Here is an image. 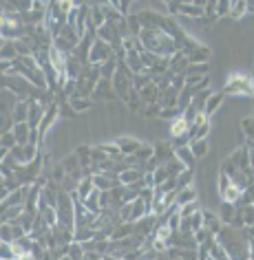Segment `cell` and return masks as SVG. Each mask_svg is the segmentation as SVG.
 <instances>
[{
	"instance_id": "cell-6",
	"label": "cell",
	"mask_w": 254,
	"mask_h": 260,
	"mask_svg": "<svg viewBox=\"0 0 254 260\" xmlns=\"http://www.w3.org/2000/svg\"><path fill=\"white\" fill-rule=\"evenodd\" d=\"M91 100L93 102H117L113 84H110L108 80H100L97 82V86H95V90H93V95H91Z\"/></svg>"
},
{
	"instance_id": "cell-21",
	"label": "cell",
	"mask_w": 254,
	"mask_h": 260,
	"mask_svg": "<svg viewBox=\"0 0 254 260\" xmlns=\"http://www.w3.org/2000/svg\"><path fill=\"white\" fill-rule=\"evenodd\" d=\"M93 190H95V185H93V174H87V177H84L80 183H77L75 194H77V199H80V201H84Z\"/></svg>"
},
{
	"instance_id": "cell-30",
	"label": "cell",
	"mask_w": 254,
	"mask_h": 260,
	"mask_svg": "<svg viewBox=\"0 0 254 260\" xmlns=\"http://www.w3.org/2000/svg\"><path fill=\"white\" fill-rule=\"evenodd\" d=\"M194 212H197V203H188V205H184V207H179V216H181V218L192 216Z\"/></svg>"
},
{
	"instance_id": "cell-2",
	"label": "cell",
	"mask_w": 254,
	"mask_h": 260,
	"mask_svg": "<svg viewBox=\"0 0 254 260\" xmlns=\"http://www.w3.org/2000/svg\"><path fill=\"white\" fill-rule=\"evenodd\" d=\"M137 40L142 44V51L157 57H173L179 51V44L161 29H142Z\"/></svg>"
},
{
	"instance_id": "cell-19",
	"label": "cell",
	"mask_w": 254,
	"mask_h": 260,
	"mask_svg": "<svg viewBox=\"0 0 254 260\" xmlns=\"http://www.w3.org/2000/svg\"><path fill=\"white\" fill-rule=\"evenodd\" d=\"M29 117V100H18L14 106V123H24Z\"/></svg>"
},
{
	"instance_id": "cell-17",
	"label": "cell",
	"mask_w": 254,
	"mask_h": 260,
	"mask_svg": "<svg viewBox=\"0 0 254 260\" xmlns=\"http://www.w3.org/2000/svg\"><path fill=\"white\" fill-rule=\"evenodd\" d=\"M69 106L73 108V113H87V110H91V106H93V100L91 97H69Z\"/></svg>"
},
{
	"instance_id": "cell-3",
	"label": "cell",
	"mask_w": 254,
	"mask_h": 260,
	"mask_svg": "<svg viewBox=\"0 0 254 260\" xmlns=\"http://www.w3.org/2000/svg\"><path fill=\"white\" fill-rule=\"evenodd\" d=\"M223 95H232V97H252L254 95V82L247 73H232L230 77L225 80V86H223Z\"/></svg>"
},
{
	"instance_id": "cell-23",
	"label": "cell",
	"mask_w": 254,
	"mask_h": 260,
	"mask_svg": "<svg viewBox=\"0 0 254 260\" xmlns=\"http://www.w3.org/2000/svg\"><path fill=\"white\" fill-rule=\"evenodd\" d=\"M100 69V77L102 80H113V75H115V71H117V57H110V60H106L102 64V67H97Z\"/></svg>"
},
{
	"instance_id": "cell-18",
	"label": "cell",
	"mask_w": 254,
	"mask_h": 260,
	"mask_svg": "<svg viewBox=\"0 0 254 260\" xmlns=\"http://www.w3.org/2000/svg\"><path fill=\"white\" fill-rule=\"evenodd\" d=\"M80 73H82V62L77 60V57L71 53V55H67V80H77L80 77Z\"/></svg>"
},
{
	"instance_id": "cell-1",
	"label": "cell",
	"mask_w": 254,
	"mask_h": 260,
	"mask_svg": "<svg viewBox=\"0 0 254 260\" xmlns=\"http://www.w3.org/2000/svg\"><path fill=\"white\" fill-rule=\"evenodd\" d=\"M214 240L221 245V249L228 253L230 260H252V243L247 232L237 230L232 225H223Z\"/></svg>"
},
{
	"instance_id": "cell-22",
	"label": "cell",
	"mask_w": 254,
	"mask_h": 260,
	"mask_svg": "<svg viewBox=\"0 0 254 260\" xmlns=\"http://www.w3.org/2000/svg\"><path fill=\"white\" fill-rule=\"evenodd\" d=\"M197 201V190L190 185V187H186V190H177V205L179 207H184L188 203H194Z\"/></svg>"
},
{
	"instance_id": "cell-5",
	"label": "cell",
	"mask_w": 254,
	"mask_h": 260,
	"mask_svg": "<svg viewBox=\"0 0 254 260\" xmlns=\"http://www.w3.org/2000/svg\"><path fill=\"white\" fill-rule=\"evenodd\" d=\"M11 133H14V137H16V144L18 146H27V144H38L36 141V135L34 130L29 128V123L24 121V123H14L11 126Z\"/></svg>"
},
{
	"instance_id": "cell-4",
	"label": "cell",
	"mask_w": 254,
	"mask_h": 260,
	"mask_svg": "<svg viewBox=\"0 0 254 260\" xmlns=\"http://www.w3.org/2000/svg\"><path fill=\"white\" fill-rule=\"evenodd\" d=\"M110 57H115L113 47L95 38V42H93V47H91V53H89V60L87 62L91 64V67H102V64L106 62V60H110Z\"/></svg>"
},
{
	"instance_id": "cell-14",
	"label": "cell",
	"mask_w": 254,
	"mask_h": 260,
	"mask_svg": "<svg viewBox=\"0 0 254 260\" xmlns=\"http://www.w3.org/2000/svg\"><path fill=\"white\" fill-rule=\"evenodd\" d=\"M179 14L190 16V18H201L204 14V3H179Z\"/></svg>"
},
{
	"instance_id": "cell-35",
	"label": "cell",
	"mask_w": 254,
	"mask_h": 260,
	"mask_svg": "<svg viewBox=\"0 0 254 260\" xmlns=\"http://www.w3.org/2000/svg\"><path fill=\"white\" fill-rule=\"evenodd\" d=\"M247 14H254V3H247Z\"/></svg>"
},
{
	"instance_id": "cell-28",
	"label": "cell",
	"mask_w": 254,
	"mask_h": 260,
	"mask_svg": "<svg viewBox=\"0 0 254 260\" xmlns=\"http://www.w3.org/2000/svg\"><path fill=\"white\" fill-rule=\"evenodd\" d=\"M18 144H16V137H14V133H11V130H9V133H3V135H0V148H5V150H14V148H16Z\"/></svg>"
},
{
	"instance_id": "cell-31",
	"label": "cell",
	"mask_w": 254,
	"mask_h": 260,
	"mask_svg": "<svg viewBox=\"0 0 254 260\" xmlns=\"http://www.w3.org/2000/svg\"><path fill=\"white\" fill-rule=\"evenodd\" d=\"M181 110L179 108H161L159 110V117L161 119H171V117H179Z\"/></svg>"
},
{
	"instance_id": "cell-12",
	"label": "cell",
	"mask_w": 254,
	"mask_h": 260,
	"mask_svg": "<svg viewBox=\"0 0 254 260\" xmlns=\"http://www.w3.org/2000/svg\"><path fill=\"white\" fill-rule=\"evenodd\" d=\"M171 135L175 139H179V137H184V135H190V121L184 119V117H177V119H173L171 123Z\"/></svg>"
},
{
	"instance_id": "cell-25",
	"label": "cell",
	"mask_w": 254,
	"mask_h": 260,
	"mask_svg": "<svg viewBox=\"0 0 254 260\" xmlns=\"http://www.w3.org/2000/svg\"><path fill=\"white\" fill-rule=\"evenodd\" d=\"M190 150L194 154V159H204L208 154V139H192L190 141Z\"/></svg>"
},
{
	"instance_id": "cell-9",
	"label": "cell",
	"mask_w": 254,
	"mask_h": 260,
	"mask_svg": "<svg viewBox=\"0 0 254 260\" xmlns=\"http://www.w3.org/2000/svg\"><path fill=\"white\" fill-rule=\"evenodd\" d=\"M175 159H177L179 164L186 168V170H192L194 164H197V159H194V154H192V150H190V146L177 148V150H175Z\"/></svg>"
},
{
	"instance_id": "cell-36",
	"label": "cell",
	"mask_w": 254,
	"mask_h": 260,
	"mask_svg": "<svg viewBox=\"0 0 254 260\" xmlns=\"http://www.w3.org/2000/svg\"><path fill=\"white\" fill-rule=\"evenodd\" d=\"M60 260H71V258H69V256H64V258H60Z\"/></svg>"
},
{
	"instance_id": "cell-8",
	"label": "cell",
	"mask_w": 254,
	"mask_h": 260,
	"mask_svg": "<svg viewBox=\"0 0 254 260\" xmlns=\"http://www.w3.org/2000/svg\"><path fill=\"white\" fill-rule=\"evenodd\" d=\"M117 179H120L122 185L142 183V179H144V172H142L139 168H126V170H122L120 174H117Z\"/></svg>"
},
{
	"instance_id": "cell-27",
	"label": "cell",
	"mask_w": 254,
	"mask_h": 260,
	"mask_svg": "<svg viewBox=\"0 0 254 260\" xmlns=\"http://www.w3.org/2000/svg\"><path fill=\"white\" fill-rule=\"evenodd\" d=\"M245 14H247V3H243V0H239V3H230V18L241 20Z\"/></svg>"
},
{
	"instance_id": "cell-11",
	"label": "cell",
	"mask_w": 254,
	"mask_h": 260,
	"mask_svg": "<svg viewBox=\"0 0 254 260\" xmlns=\"http://www.w3.org/2000/svg\"><path fill=\"white\" fill-rule=\"evenodd\" d=\"M115 144L120 146V152L124 154V157H131V154H135L142 148V141L133 139V137H122V139H117Z\"/></svg>"
},
{
	"instance_id": "cell-24",
	"label": "cell",
	"mask_w": 254,
	"mask_h": 260,
	"mask_svg": "<svg viewBox=\"0 0 254 260\" xmlns=\"http://www.w3.org/2000/svg\"><path fill=\"white\" fill-rule=\"evenodd\" d=\"M192 179H194V170H184L175 177V185H177V190H186V187H190Z\"/></svg>"
},
{
	"instance_id": "cell-29",
	"label": "cell",
	"mask_w": 254,
	"mask_h": 260,
	"mask_svg": "<svg viewBox=\"0 0 254 260\" xmlns=\"http://www.w3.org/2000/svg\"><path fill=\"white\" fill-rule=\"evenodd\" d=\"M14 247L11 243H0V260H14Z\"/></svg>"
},
{
	"instance_id": "cell-7",
	"label": "cell",
	"mask_w": 254,
	"mask_h": 260,
	"mask_svg": "<svg viewBox=\"0 0 254 260\" xmlns=\"http://www.w3.org/2000/svg\"><path fill=\"white\" fill-rule=\"evenodd\" d=\"M58 119V104H49L47 108H44V117H42V121H40V128H38V135L44 139L47 137V133L51 130V126L55 123Z\"/></svg>"
},
{
	"instance_id": "cell-34",
	"label": "cell",
	"mask_w": 254,
	"mask_h": 260,
	"mask_svg": "<svg viewBox=\"0 0 254 260\" xmlns=\"http://www.w3.org/2000/svg\"><path fill=\"white\" fill-rule=\"evenodd\" d=\"M7 154H9V150H5V148H0V164H3V161L7 159Z\"/></svg>"
},
{
	"instance_id": "cell-33",
	"label": "cell",
	"mask_w": 254,
	"mask_h": 260,
	"mask_svg": "<svg viewBox=\"0 0 254 260\" xmlns=\"http://www.w3.org/2000/svg\"><path fill=\"white\" fill-rule=\"evenodd\" d=\"M166 9H168V16H177L179 14V3H166Z\"/></svg>"
},
{
	"instance_id": "cell-32",
	"label": "cell",
	"mask_w": 254,
	"mask_h": 260,
	"mask_svg": "<svg viewBox=\"0 0 254 260\" xmlns=\"http://www.w3.org/2000/svg\"><path fill=\"white\" fill-rule=\"evenodd\" d=\"M214 16H230V3H217V14Z\"/></svg>"
},
{
	"instance_id": "cell-13",
	"label": "cell",
	"mask_w": 254,
	"mask_h": 260,
	"mask_svg": "<svg viewBox=\"0 0 254 260\" xmlns=\"http://www.w3.org/2000/svg\"><path fill=\"white\" fill-rule=\"evenodd\" d=\"M204 227L208 230L210 236H217V234L221 232V227H223V220H221L219 216H214L212 212H204Z\"/></svg>"
},
{
	"instance_id": "cell-16",
	"label": "cell",
	"mask_w": 254,
	"mask_h": 260,
	"mask_svg": "<svg viewBox=\"0 0 254 260\" xmlns=\"http://www.w3.org/2000/svg\"><path fill=\"white\" fill-rule=\"evenodd\" d=\"M223 97H225V95H223V90H219V93H214V90H212V95L206 100L204 115H206V117H210L212 113H217V108L221 106V102H223Z\"/></svg>"
},
{
	"instance_id": "cell-20",
	"label": "cell",
	"mask_w": 254,
	"mask_h": 260,
	"mask_svg": "<svg viewBox=\"0 0 254 260\" xmlns=\"http://www.w3.org/2000/svg\"><path fill=\"white\" fill-rule=\"evenodd\" d=\"M210 128H212L210 119H206L201 123H192V126H190V141L192 139H206L208 133H210Z\"/></svg>"
},
{
	"instance_id": "cell-15",
	"label": "cell",
	"mask_w": 254,
	"mask_h": 260,
	"mask_svg": "<svg viewBox=\"0 0 254 260\" xmlns=\"http://www.w3.org/2000/svg\"><path fill=\"white\" fill-rule=\"evenodd\" d=\"M133 234H135V223H120L110 232V240H122V238L133 236Z\"/></svg>"
},
{
	"instance_id": "cell-26",
	"label": "cell",
	"mask_w": 254,
	"mask_h": 260,
	"mask_svg": "<svg viewBox=\"0 0 254 260\" xmlns=\"http://www.w3.org/2000/svg\"><path fill=\"white\" fill-rule=\"evenodd\" d=\"M234 214H237V205H234V203H225V201H223V205H221V220H223L225 225H230L234 220Z\"/></svg>"
},
{
	"instance_id": "cell-10",
	"label": "cell",
	"mask_w": 254,
	"mask_h": 260,
	"mask_svg": "<svg viewBox=\"0 0 254 260\" xmlns=\"http://www.w3.org/2000/svg\"><path fill=\"white\" fill-rule=\"evenodd\" d=\"M148 214H151V205L144 203L142 199H135L131 203V223H137V220L148 216Z\"/></svg>"
}]
</instances>
